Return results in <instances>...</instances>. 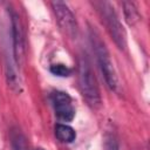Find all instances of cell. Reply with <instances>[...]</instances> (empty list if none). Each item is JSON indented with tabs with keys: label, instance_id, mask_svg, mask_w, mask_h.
Listing matches in <instances>:
<instances>
[{
	"label": "cell",
	"instance_id": "1",
	"mask_svg": "<svg viewBox=\"0 0 150 150\" xmlns=\"http://www.w3.org/2000/svg\"><path fill=\"white\" fill-rule=\"evenodd\" d=\"M90 40H91V45H93V48H94V52L96 55L98 67L101 69V73L104 77V81H105L108 88L111 91L117 93L118 88H120L118 77H117L115 67L112 64V61L110 59V54L105 47V43L102 41L100 35L95 30L90 32Z\"/></svg>",
	"mask_w": 150,
	"mask_h": 150
},
{
	"label": "cell",
	"instance_id": "2",
	"mask_svg": "<svg viewBox=\"0 0 150 150\" xmlns=\"http://www.w3.org/2000/svg\"><path fill=\"white\" fill-rule=\"evenodd\" d=\"M94 7L96 8L102 22L104 23L109 35L114 40L115 45L121 49L125 50L127 48V34L125 30L116 15L112 6L108 1H94Z\"/></svg>",
	"mask_w": 150,
	"mask_h": 150
},
{
	"label": "cell",
	"instance_id": "3",
	"mask_svg": "<svg viewBox=\"0 0 150 150\" xmlns=\"http://www.w3.org/2000/svg\"><path fill=\"white\" fill-rule=\"evenodd\" d=\"M79 84L80 90L88 104L93 108L101 107V95L96 77L86 55H82L79 60Z\"/></svg>",
	"mask_w": 150,
	"mask_h": 150
},
{
	"label": "cell",
	"instance_id": "4",
	"mask_svg": "<svg viewBox=\"0 0 150 150\" xmlns=\"http://www.w3.org/2000/svg\"><path fill=\"white\" fill-rule=\"evenodd\" d=\"M50 5L61 30L70 39H75L77 35V21L69 6L59 0L52 1Z\"/></svg>",
	"mask_w": 150,
	"mask_h": 150
},
{
	"label": "cell",
	"instance_id": "5",
	"mask_svg": "<svg viewBox=\"0 0 150 150\" xmlns=\"http://www.w3.org/2000/svg\"><path fill=\"white\" fill-rule=\"evenodd\" d=\"M11 32H12V45H13V59L15 64L19 67L25 60V35L22 22L19 14L14 11L11 13Z\"/></svg>",
	"mask_w": 150,
	"mask_h": 150
},
{
	"label": "cell",
	"instance_id": "6",
	"mask_svg": "<svg viewBox=\"0 0 150 150\" xmlns=\"http://www.w3.org/2000/svg\"><path fill=\"white\" fill-rule=\"evenodd\" d=\"M50 100L55 110V115L59 120L63 122H70L75 117V109L71 103L70 96L61 90L53 91L50 95Z\"/></svg>",
	"mask_w": 150,
	"mask_h": 150
},
{
	"label": "cell",
	"instance_id": "7",
	"mask_svg": "<svg viewBox=\"0 0 150 150\" xmlns=\"http://www.w3.org/2000/svg\"><path fill=\"white\" fill-rule=\"evenodd\" d=\"M15 66L16 64H15L13 57H9V56L5 57V79H6V82L13 91H20L21 81H20V76L18 74Z\"/></svg>",
	"mask_w": 150,
	"mask_h": 150
},
{
	"label": "cell",
	"instance_id": "8",
	"mask_svg": "<svg viewBox=\"0 0 150 150\" xmlns=\"http://www.w3.org/2000/svg\"><path fill=\"white\" fill-rule=\"evenodd\" d=\"M54 132H55V137L62 143H73L76 138L75 130L70 125L63 123H57L55 125Z\"/></svg>",
	"mask_w": 150,
	"mask_h": 150
},
{
	"label": "cell",
	"instance_id": "9",
	"mask_svg": "<svg viewBox=\"0 0 150 150\" xmlns=\"http://www.w3.org/2000/svg\"><path fill=\"white\" fill-rule=\"evenodd\" d=\"M123 6V13H124V19L129 26H135L137 22L141 20V14L135 6L134 2L130 1H124L122 4Z\"/></svg>",
	"mask_w": 150,
	"mask_h": 150
},
{
	"label": "cell",
	"instance_id": "10",
	"mask_svg": "<svg viewBox=\"0 0 150 150\" xmlns=\"http://www.w3.org/2000/svg\"><path fill=\"white\" fill-rule=\"evenodd\" d=\"M11 145H12V150H28L27 139L19 129H12Z\"/></svg>",
	"mask_w": 150,
	"mask_h": 150
},
{
	"label": "cell",
	"instance_id": "11",
	"mask_svg": "<svg viewBox=\"0 0 150 150\" xmlns=\"http://www.w3.org/2000/svg\"><path fill=\"white\" fill-rule=\"evenodd\" d=\"M49 70L53 75H56V76H60V77H67L71 74V69L68 68L66 64H62V63L52 64Z\"/></svg>",
	"mask_w": 150,
	"mask_h": 150
},
{
	"label": "cell",
	"instance_id": "12",
	"mask_svg": "<svg viewBox=\"0 0 150 150\" xmlns=\"http://www.w3.org/2000/svg\"><path fill=\"white\" fill-rule=\"evenodd\" d=\"M118 143L114 136H108L105 139V150H118Z\"/></svg>",
	"mask_w": 150,
	"mask_h": 150
},
{
	"label": "cell",
	"instance_id": "13",
	"mask_svg": "<svg viewBox=\"0 0 150 150\" xmlns=\"http://www.w3.org/2000/svg\"><path fill=\"white\" fill-rule=\"evenodd\" d=\"M35 150H43V149H42V148H36Z\"/></svg>",
	"mask_w": 150,
	"mask_h": 150
}]
</instances>
